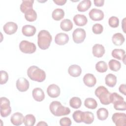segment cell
Instances as JSON below:
<instances>
[{
    "instance_id": "obj_16",
    "label": "cell",
    "mask_w": 126,
    "mask_h": 126,
    "mask_svg": "<svg viewBox=\"0 0 126 126\" xmlns=\"http://www.w3.org/2000/svg\"><path fill=\"white\" fill-rule=\"evenodd\" d=\"M24 117L21 113H14L11 117L10 121L11 123L15 126H20L24 123Z\"/></svg>"
},
{
    "instance_id": "obj_2",
    "label": "cell",
    "mask_w": 126,
    "mask_h": 126,
    "mask_svg": "<svg viewBox=\"0 0 126 126\" xmlns=\"http://www.w3.org/2000/svg\"><path fill=\"white\" fill-rule=\"evenodd\" d=\"M37 44L42 50L47 49L52 40V36L50 32L46 30L40 31L37 35Z\"/></svg>"
},
{
    "instance_id": "obj_40",
    "label": "cell",
    "mask_w": 126,
    "mask_h": 126,
    "mask_svg": "<svg viewBox=\"0 0 126 126\" xmlns=\"http://www.w3.org/2000/svg\"><path fill=\"white\" fill-rule=\"evenodd\" d=\"M8 80V75L7 72L3 70L0 71V84H5Z\"/></svg>"
},
{
    "instance_id": "obj_34",
    "label": "cell",
    "mask_w": 126,
    "mask_h": 126,
    "mask_svg": "<svg viewBox=\"0 0 126 126\" xmlns=\"http://www.w3.org/2000/svg\"><path fill=\"white\" fill-rule=\"evenodd\" d=\"M35 121V118L32 114H28L24 117V123L26 126H33Z\"/></svg>"
},
{
    "instance_id": "obj_42",
    "label": "cell",
    "mask_w": 126,
    "mask_h": 126,
    "mask_svg": "<svg viewBox=\"0 0 126 126\" xmlns=\"http://www.w3.org/2000/svg\"><path fill=\"white\" fill-rule=\"evenodd\" d=\"M94 4L97 7H100L104 5V0H94Z\"/></svg>"
},
{
    "instance_id": "obj_19",
    "label": "cell",
    "mask_w": 126,
    "mask_h": 126,
    "mask_svg": "<svg viewBox=\"0 0 126 126\" xmlns=\"http://www.w3.org/2000/svg\"><path fill=\"white\" fill-rule=\"evenodd\" d=\"M32 97L37 101H42L45 98V94L43 91L40 88H34L32 92Z\"/></svg>"
},
{
    "instance_id": "obj_46",
    "label": "cell",
    "mask_w": 126,
    "mask_h": 126,
    "mask_svg": "<svg viewBox=\"0 0 126 126\" xmlns=\"http://www.w3.org/2000/svg\"><path fill=\"white\" fill-rule=\"evenodd\" d=\"M47 124L45 122H42V121H41V122H39V123H38L36 126H47Z\"/></svg>"
},
{
    "instance_id": "obj_13",
    "label": "cell",
    "mask_w": 126,
    "mask_h": 126,
    "mask_svg": "<svg viewBox=\"0 0 126 126\" xmlns=\"http://www.w3.org/2000/svg\"><path fill=\"white\" fill-rule=\"evenodd\" d=\"M17 25L13 22H7L3 27V30L4 32L9 35L15 33L17 31Z\"/></svg>"
},
{
    "instance_id": "obj_12",
    "label": "cell",
    "mask_w": 126,
    "mask_h": 126,
    "mask_svg": "<svg viewBox=\"0 0 126 126\" xmlns=\"http://www.w3.org/2000/svg\"><path fill=\"white\" fill-rule=\"evenodd\" d=\"M60 89L59 87L54 84L50 85L47 89V93L48 95L52 98H56L60 94Z\"/></svg>"
},
{
    "instance_id": "obj_7",
    "label": "cell",
    "mask_w": 126,
    "mask_h": 126,
    "mask_svg": "<svg viewBox=\"0 0 126 126\" xmlns=\"http://www.w3.org/2000/svg\"><path fill=\"white\" fill-rule=\"evenodd\" d=\"M19 49L24 53L32 54L35 52L36 47L32 42L27 40H22L19 44Z\"/></svg>"
},
{
    "instance_id": "obj_10",
    "label": "cell",
    "mask_w": 126,
    "mask_h": 126,
    "mask_svg": "<svg viewBox=\"0 0 126 126\" xmlns=\"http://www.w3.org/2000/svg\"><path fill=\"white\" fill-rule=\"evenodd\" d=\"M29 82L25 78H20L16 81V88L20 92L27 91L29 88Z\"/></svg>"
},
{
    "instance_id": "obj_5",
    "label": "cell",
    "mask_w": 126,
    "mask_h": 126,
    "mask_svg": "<svg viewBox=\"0 0 126 126\" xmlns=\"http://www.w3.org/2000/svg\"><path fill=\"white\" fill-rule=\"evenodd\" d=\"M111 103L114 105V108L117 110L125 111L126 110V102L124 98L117 93H113L110 95Z\"/></svg>"
},
{
    "instance_id": "obj_36",
    "label": "cell",
    "mask_w": 126,
    "mask_h": 126,
    "mask_svg": "<svg viewBox=\"0 0 126 126\" xmlns=\"http://www.w3.org/2000/svg\"><path fill=\"white\" fill-rule=\"evenodd\" d=\"M96 70L100 73L105 72L108 69L107 65L106 63L102 61L97 62L95 64Z\"/></svg>"
},
{
    "instance_id": "obj_18",
    "label": "cell",
    "mask_w": 126,
    "mask_h": 126,
    "mask_svg": "<svg viewBox=\"0 0 126 126\" xmlns=\"http://www.w3.org/2000/svg\"><path fill=\"white\" fill-rule=\"evenodd\" d=\"M36 31L35 27L30 25L24 26L22 29V32L24 35L26 36H32L34 35Z\"/></svg>"
},
{
    "instance_id": "obj_14",
    "label": "cell",
    "mask_w": 126,
    "mask_h": 126,
    "mask_svg": "<svg viewBox=\"0 0 126 126\" xmlns=\"http://www.w3.org/2000/svg\"><path fill=\"white\" fill-rule=\"evenodd\" d=\"M69 41L68 35L63 32H60L56 34L55 38V43L59 45H63L66 44Z\"/></svg>"
},
{
    "instance_id": "obj_20",
    "label": "cell",
    "mask_w": 126,
    "mask_h": 126,
    "mask_svg": "<svg viewBox=\"0 0 126 126\" xmlns=\"http://www.w3.org/2000/svg\"><path fill=\"white\" fill-rule=\"evenodd\" d=\"M69 74L74 77L79 76L82 73V69L80 66L77 64L71 65L68 69Z\"/></svg>"
},
{
    "instance_id": "obj_21",
    "label": "cell",
    "mask_w": 126,
    "mask_h": 126,
    "mask_svg": "<svg viewBox=\"0 0 126 126\" xmlns=\"http://www.w3.org/2000/svg\"><path fill=\"white\" fill-rule=\"evenodd\" d=\"M73 20L75 24L78 26H84L88 22V19L86 16L82 14L75 15Z\"/></svg>"
},
{
    "instance_id": "obj_6",
    "label": "cell",
    "mask_w": 126,
    "mask_h": 126,
    "mask_svg": "<svg viewBox=\"0 0 126 126\" xmlns=\"http://www.w3.org/2000/svg\"><path fill=\"white\" fill-rule=\"evenodd\" d=\"M9 100L5 97L0 98V111L2 117H6L9 116L11 112V108L10 106Z\"/></svg>"
},
{
    "instance_id": "obj_23",
    "label": "cell",
    "mask_w": 126,
    "mask_h": 126,
    "mask_svg": "<svg viewBox=\"0 0 126 126\" xmlns=\"http://www.w3.org/2000/svg\"><path fill=\"white\" fill-rule=\"evenodd\" d=\"M92 5V2L90 0L81 1L77 5V9L79 12H85L88 10Z\"/></svg>"
},
{
    "instance_id": "obj_25",
    "label": "cell",
    "mask_w": 126,
    "mask_h": 126,
    "mask_svg": "<svg viewBox=\"0 0 126 126\" xmlns=\"http://www.w3.org/2000/svg\"><path fill=\"white\" fill-rule=\"evenodd\" d=\"M105 81L106 85L108 87L113 88L116 84L117 77L112 73H109L106 76Z\"/></svg>"
},
{
    "instance_id": "obj_15",
    "label": "cell",
    "mask_w": 126,
    "mask_h": 126,
    "mask_svg": "<svg viewBox=\"0 0 126 126\" xmlns=\"http://www.w3.org/2000/svg\"><path fill=\"white\" fill-rule=\"evenodd\" d=\"M105 52L104 47L99 44H94L92 49L93 55L96 58H101L104 54Z\"/></svg>"
},
{
    "instance_id": "obj_44",
    "label": "cell",
    "mask_w": 126,
    "mask_h": 126,
    "mask_svg": "<svg viewBox=\"0 0 126 126\" xmlns=\"http://www.w3.org/2000/svg\"><path fill=\"white\" fill-rule=\"evenodd\" d=\"M53 2H55L57 5H63L66 3V0H53Z\"/></svg>"
},
{
    "instance_id": "obj_22",
    "label": "cell",
    "mask_w": 126,
    "mask_h": 126,
    "mask_svg": "<svg viewBox=\"0 0 126 126\" xmlns=\"http://www.w3.org/2000/svg\"><path fill=\"white\" fill-rule=\"evenodd\" d=\"M94 121V115L90 111L83 112L82 115V122L86 124H91Z\"/></svg>"
},
{
    "instance_id": "obj_26",
    "label": "cell",
    "mask_w": 126,
    "mask_h": 126,
    "mask_svg": "<svg viewBox=\"0 0 126 126\" xmlns=\"http://www.w3.org/2000/svg\"><path fill=\"white\" fill-rule=\"evenodd\" d=\"M112 40L114 44L117 46H120L123 44L125 39L122 33H116L112 36Z\"/></svg>"
},
{
    "instance_id": "obj_9",
    "label": "cell",
    "mask_w": 126,
    "mask_h": 126,
    "mask_svg": "<svg viewBox=\"0 0 126 126\" xmlns=\"http://www.w3.org/2000/svg\"><path fill=\"white\" fill-rule=\"evenodd\" d=\"M112 119L116 126H124L126 125V115L125 113H115L112 115Z\"/></svg>"
},
{
    "instance_id": "obj_4",
    "label": "cell",
    "mask_w": 126,
    "mask_h": 126,
    "mask_svg": "<svg viewBox=\"0 0 126 126\" xmlns=\"http://www.w3.org/2000/svg\"><path fill=\"white\" fill-rule=\"evenodd\" d=\"M95 95L99 99L101 104L108 105L111 103V94L105 87L100 86L97 87L95 91Z\"/></svg>"
},
{
    "instance_id": "obj_1",
    "label": "cell",
    "mask_w": 126,
    "mask_h": 126,
    "mask_svg": "<svg viewBox=\"0 0 126 126\" xmlns=\"http://www.w3.org/2000/svg\"><path fill=\"white\" fill-rule=\"evenodd\" d=\"M27 75L32 80L38 82H42L46 78L45 71L35 65H32L28 69Z\"/></svg>"
},
{
    "instance_id": "obj_11",
    "label": "cell",
    "mask_w": 126,
    "mask_h": 126,
    "mask_svg": "<svg viewBox=\"0 0 126 126\" xmlns=\"http://www.w3.org/2000/svg\"><path fill=\"white\" fill-rule=\"evenodd\" d=\"M90 18L93 21H101L104 18L103 12L98 9L93 8L92 9L89 13Z\"/></svg>"
},
{
    "instance_id": "obj_28",
    "label": "cell",
    "mask_w": 126,
    "mask_h": 126,
    "mask_svg": "<svg viewBox=\"0 0 126 126\" xmlns=\"http://www.w3.org/2000/svg\"><path fill=\"white\" fill-rule=\"evenodd\" d=\"M64 16V12L61 8H56L52 12V17L56 21H60L62 19Z\"/></svg>"
},
{
    "instance_id": "obj_43",
    "label": "cell",
    "mask_w": 126,
    "mask_h": 126,
    "mask_svg": "<svg viewBox=\"0 0 126 126\" xmlns=\"http://www.w3.org/2000/svg\"><path fill=\"white\" fill-rule=\"evenodd\" d=\"M119 90L120 92L122 94H123L124 95H126V85L125 84H121L119 88Z\"/></svg>"
},
{
    "instance_id": "obj_8",
    "label": "cell",
    "mask_w": 126,
    "mask_h": 126,
    "mask_svg": "<svg viewBox=\"0 0 126 126\" xmlns=\"http://www.w3.org/2000/svg\"><path fill=\"white\" fill-rule=\"evenodd\" d=\"M86 36L85 31L82 28H77L74 30L72 33V38L73 41L77 44L83 42Z\"/></svg>"
},
{
    "instance_id": "obj_45",
    "label": "cell",
    "mask_w": 126,
    "mask_h": 126,
    "mask_svg": "<svg viewBox=\"0 0 126 126\" xmlns=\"http://www.w3.org/2000/svg\"><path fill=\"white\" fill-rule=\"evenodd\" d=\"M125 20H126V18H125L124 19H123V22H122V28H123V31H124V32H125V33H126V31L125 30V27H126V26H125V23H126V22H125Z\"/></svg>"
},
{
    "instance_id": "obj_33",
    "label": "cell",
    "mask_w": 126,
    "mask_h": 126,
    "mask_svg": "<svg viewBox=\"0 0 126 126\" xmlns=\"http://www.w3.org/2000/svg\"><path fill=\"white\" fill-rule=\"evenodd\" d=\"M84 105L89 109H94L97 107V103L94 98L89 97L85 100Z\"/></svg>"
},
{
    "instance_id": "obj_17",
    "label": "cell",
    "mask_w": 126,
    "mask_h": 126,
    "mask_svg": "<svg viewBox=\"0 0 126 126\" xmlns=\"http://www.w3.org/2000/svg\"><path fill=\"white\" fill-rule=\"evenodd\" d=\"M83 82L87 87H93L95 85L96 79L93 74L87 73L83 77Z\"/></svg>"
},
{
    "instance_id": "obj_38",
    "label": "cell",
    "mask_w": 126,
    "mask_h": 126,
    "mask_svg": "<svg viewBox=\"0 0 126 126\" xmlns=\"http://www.w3.org/2000/svg\"><path fill=\"white\" fill-rule=\"evenodd\" d=\"M83 112L80 110H77L73 112L72 117L74 121L77 123H80L82 122V115Z\"/></svg>"
},
{
    "instance_id": "obj_29",
    "label": "cell",
    "mask_w": 126,
    "mask_h": 126,
    "mask_svg": "<svg viewBox=\"0 0 126 126\" xmlns=\"http://www.w3.org/2000/svg\"><path fill=\"white\" fill-rule=\"evenodd\" d=\"M108 111L105 108H100L96 111V115L98 119L101 121L105 120L108 117Z\"/></svg>"
},
{
    "instance_id": "obj_35",
    "label": "cell",
    "mask_w": 126,
    "mask_h": 126,
    "mask_svg": "<svg viewBox=\"0 0 126 126\" xmlns=\"http://www.w3.org/2000/svg\"><path fill=\"white\" fill-rule=\"evenodd\" d=\"M81 100L78 97H73L69 100V105L73 108L78 109L81 107Z\"/></svg>"
},
{
    "instance_id": "obj_41",
    "label": "cell",
    "mask_w": 126,
    "mask_h": 126,
    "mask_svg": "<svg viewBox=\"0 0 126 126\" xmlns=\"http://www.w3.org/2000/svg\"><path fill=\"white\" fill-rule=\"evenodd\" d=\"M71 124V120L68 117L62 118L60 120V125L62 126H69Z\"/></svg>"
},
{
    "instance_id": "obj_37",
    "label": "cell",
    "mask_w": 126,
    "mask_h": 126,
    "mask_svg": "<svg viewBox=\"0 0 126 126\" xmlns=\"http://www.w3.org/2000/svg\"><path fill=\"white\" fill-rule=\"evenodd\" d=\"M109 25L113 28H117L119 25V20L118 17L116 16H112L109 18L108 20Z\"/></svg>"
},
{
    "instance_id": "obj_24",
    "label": "cell",
    "mask_w": 126,
    "mask_h": 126,
    "mask_svg": "<svg viewBox=\"0 0 126 126\" xmlns=\"http://www.w3.org/2000/svg\"><path fill=\"white\" fill-rule=\"evenodd\" d=\"M33 2L34 1L32 0H23L20 5V10L21 12L23 13H25L28 10L33 9L32 6Z\"/></svg>"
},
{
    "instance_id": "obj_39",
    "label": "cell",
    "mask_w": 126,
    "mask_h": 126,
    "mask_svg": "<svg viewBox=\"0 0 126 126\" xmlns=\"http://www.w3.org/2000/svg\"><path fill=\"white\" fill-rule=\"evenodd\" d=\"M103 31V26L98 23L95 24L93 25L92 27V31L94 34H100Z\"/></svg>"
},
{
    "instance_id": "obj_31",
    "label": "cell",
    "mask_w": 126,
    "mask_h": 126,
    "mask_svg": "<svg viewBox=\"0 0 126 126\" xmlns=\"http://www.w3.org/2000/svg\"><path fill=\"white\" fill-rule=\"evenodd\" d=\"M25 18L29 22L34 21L37 18V13L34 9H30L25 13Z\"/></svg>"
},
{
    "instance_id": "obj_27",
    "label": "cell",
    "mask_w": 126,
    "mask_h": 126,
    "mask_svg": "<svg viewBox=\"0 0 126 126\" xmlns=\"http://www.w3.org/2000/svg\"><path fill=\"white\" fill-rule=\"evenodd\" d=\"M60 27L63 31L68 32L73 28V24L69 19H65L61 22Z\"/></svg>"
},
{
    "instance_id": "obj_30",
    "label": "cell",
    "mask_w": 126,
    "mask_h": 126,
    "mask_svg": "<svg viewBox=\"0 0 126 126\" xmlns=\"http://www.w3.org/2000/svg\"><path fill=\"white\" fill-rule=\"evenodd\" d=\"M125 51L122 49H115L112 51V56L115 59H118L119 60H123L125 55Z\"/></svg>"
},
{
    "instance_id": "obj_32",
    "label": "cell",
    "mask_w": 126,
    "mask_h": 126,
    "mask_svg": "<svg viewBox=\"0 0 126 126\" xmlns=\"http://www.w3.org/2000/svg\"><path fill=\"white\" fill-rule=\"evenodd\" d=\"M108 65L109 68L113 71H118L121 67V64L120 62L117 60L112 59L109 61Z\"/></svg>"
},
{
    "instance_id": "obj_3",
    "label": "cell",
    "mask_w": 126,
    "mask_h": 126,
    "mask_svg": "<svg viewBox=\"0 0 126 126\" xmlns=\"http://www.w3.org/2000/svg\"><path fill=\"white\" fill-rule=\"evenodd\" d=\"M49 109L52 114L57 117L67 115L70 112V110L68 107L63 106L58 101H52L50 104Z\"/></svg>"
}]
</instances>
